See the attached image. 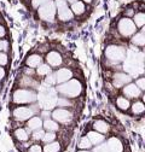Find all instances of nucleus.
Returning a JSON list of instances; mask_svg holds the SVG:
<instances>
[{
    "instance_id": "c85d7f7f",
    "label": "nucleus",
    "mask_w": 145,
    "mask_h": 152,
    "mask_svg": "<svg viewBox=\"0 0 145 152\" xmlns=\"http://www.w3.org/2000/svg\"><path fill=\"white\" fill-rule=\"evenodd\" d=\"M54 139H56V134H54L53 132H47V133H44V137H42V141L44 142H51V141H53Z\"/></svg>"
},
{
    "instance_id": "a19ab883",
    "label": "nucleus",
    "mask_w": 145,
    "mask_h": 152,
    "mask_svg": "<svg viewBox=\"0 0 145 152\" xmlns=\"http://www.w3.org/2000/svg\"><path fill=\"white\" fill-rule=\"evenodd\" d=\"M127 15H128V16L133 15V11H132V9H128V12H127Z\"/></svg>"
},
{
    "instance_id": "f3484780",
    "label": "nucleus",
    "mask_w": 145,
    "mask_h": 152,
    "mask_svg": "<svg viewBox=\"0 0 145 152\" xmlns=\"http://www.w3.org/2000/svg\"><path fill=\"white\" fill-rule=\"evenodd\" d=\"M26 64L29 68H36L39 64H41V57L39 54H31V56H29L27 58Z\"/></svg>"
},
{
    "instance_id": "9b49d317",
    "label": "nucleus",
    "mask_w": 145,
    "mask_h": 152,
    "mask_svg": "<svg viewBox=\"0 0 145 152\" xmlns=\"http://www.w3.org/2000/svg\"><path fill=\"white\" fill-rule=\"evenodd\" d=\"M122 92H123V94L127 98H138V97H140V94H141V91L137 87L135 83H127V85H124Z\"/></svg>"
},
{
    "instance_id": "ea45409f",
    "label": "nucleus",
    "mask_w": 145,
    "mask_h": 152,
    "mask_svg": "<svg viewBox=\"0 0 145 152\" xmlns=\"http://www.w3.org/2000/svg\"><path fill=\"white\" fill-rule=\"evenodd\" d=\"M26 74H29V75H33V74H34V70H33L31 68H29V69H26Z\"/></svg>"
},
{
    "instance_id": "f8f14e48",
    "label": "nucleus",
    "mask_w": 145,
    "mask_h": 152,
    "mask_svg": "<svg viewBox=\"0 0 145 152\" xmlns=\"http://www.w3.org/2000/svg\"><path fill=\"white\" fill-rule=\"evenodd\" d=\"M132 80V77L128 75V74H124V72H119V74H115L114 75V80H113V83L116 88H120V87H123L124 85L130 83Z\"/></svg>"
},
{
    "instance_id": "4be33fe9",
    "label": "nucleus",
    "mask_w": 145,
    "mask_h": 152,
    "mask_svg": "<svg viewBox=\"0 0 145 152\" xmlns=\"http://www.w3.org/2000/svg\"><path fill=\"white\" fill-rule=\"evenodd\" d=\"M59 150H61V145L59 142H56V141L47 142L44 147V152H59Z\"/></svg>"
},
{
    "instance_id": "6ab92c4d",
    "label": "nucleus",
    "mask_w": 145,
    "mask_h": 152,
    "mask_svg": "<svg viewBox=\"0 0 145 152\" xmlns=\"http://www.w3.org/2000/svg\"><path fill=\"white\" fill-rule=\"evenodd\" d=\"M42 127L47 130V132H57L58 130V128H59V126H58V123L56 122V121H53V120H50V118H46L45 120V122L42 123Z\"/></svg>"
},
{
    "instance_id": "f03ea898",
    "label": "nucleus",
    "mask_w": 145,
    "mask_h": 152,
    "mask_svg": "<svg viewBox=\"0 0 145 152\" xmlns=\"http://www.w3.org/2000/svg\"><path fill=\"white\" fill-rule=\"evenodd\" d=\"M105 56L113 63H121L126 58V48L117 45H110L105 50Z\"/></svg>"
},
{
    "instance_id": "39448f33",
    "label": "nucleus",
    "mask_w": 145,
    "mask_h": 152,
    "mask_svg": "<svg viewBox=\"0 0 145 152\" xmlns=\"http://www.w3.org/2000/svg\"><path fill=\"white\" fill-rule=\"evenodd\" d=\"M38 13L41 20H44L46 22H53L54 16H56V6H54V3L48 1V3L39 6Z\"/></svg>"
},
{
    "instance_id": "dca6fc26",
    "label": "nucleus",
    "mask_w": 145,
    "mask_h": 152,
    "mask_svg": "<svg viewBox=\"0 0 145 152\" xmlns=\"http://www.w3.org/2000/svg\"><path fill=\"white\" fill-rule=\"evenodd\" d=\"M27 127L30 130H36V129H40L42 127V121L40 117H30L27 122Z\"/></svg>"
},
{
    "instance_id": "79ce46f5",
    "label": "nucleus",
    "mask_w": 145,
    "mask_h": 152,
    "mask_svg": "<svg viewBox=\"0 0 145 152\" xmlns=\"http://www.w3.org/2000/svg\"><path fill=\"white\" fill-rule=\"evenodd\" d=\"M64 1H67V3H74L75 0H64Z\"/></svg>"
},
{
    "instance_id": "6e6552de",
    "label": "nucleus",
    "mask_w": 145,
    "mask_h": 152,
    "mask_svg": "<svg viewBox=\"0 0 145 152\" xmlns=\"http://www.w3.org/2000/svg\"><path fill=\"white\" fill-rule=\"evenodd\" d=\"M34 112L30 107H26V106H18L13 110V117L17 121H27L30 117H33Z\"/></svg>"
},
{
    "instance_id": "1a4fd4ad",
    "label": "nucleus",
    "mask_w": 145,
    "mask_h": 152,
    "mask_svg": "<svg viewBox=\"0 0 145 152\" xmlns=\"http://www.w3.org/2000/svg\"><path fill=\"white\" fill-rule=\"evenodd\" d=\"M52 117L54 121H57L59 123H68L72 120V115L71 112H69L68 110L64 109H57L52 112Z\"/></svg>"
},
{
    "instance_id": "412c9836",
    "label": "nucleus",
    "mask_w": 145,
    "mask_h": 152,
    "mask_svg": "<svg viewBox=\"0 0 145 152\" xmlns=\"http://www.w3.org/2000/svg\"><path fill=\"white\" fill-rule=\"evenodd\" d=\"M132 44L137 46H144L145 45V35L144 33H135L132 37Z\"/></svg>"
},
{
    "instance_id": "ddd939ff",
    "label": "nucleus",
    "mask_w": 145,
    "mask_h": 152,
    "mask_svg": "<svg viewBox=\"0 0 145 152\" xmlns=\"http://www.w3.org/2000/svg\"><path fill=\"white\" fill-rule=\"evenodd\" d=\"M46 62L50 66H58L62 64L63 59H62V56L56 52V51H52V52H48L47 56H46Z\"/></svg>"
},
{
    "instance_id": "c756f323",
    "label": "nucleus",
    "mask_w": 145,
    "mask_h": 152,
    "mask_svg": "<svg viewBox=\"0 0 145 152\" xmlns=\"http://www.w3.org/2000/svg\"><path fill=\"white\" fill-rule=\"evenodd\" d=\"M44 130L42 129H36V130H34L33 132V139L34 140H41L42 139V137H44Z\"/></svg>"
},
{
    "instance_id": "b1692460",
    "label": "nucleus",
    "mask_w": 145,
    "mask_h": 152,
    "mask_svg": "<svg viewBox=\"0 0 145 152\" xmlns=\"http://www.w3.org/2000/svg\"><path fill=\"white\" fill-rule=\"evenodd\" d=\"M133 23L135 24V27L141 28V27L145 24V15H144L143 12L135 13L134 17H133Z\"/></svg>"
},
{
    "instance_id": "2f4dec72",
    "label": "nucleus",
    "mask_w": 145,
    "mask_h": 152,
    "mask_svg": "<svg viewBox=\"0 0 145 152\" xmlns=\"http://www.w3.org/2000/svg\"><path fill=\"white\" fill-rule=\"evenodd\" d=\"M48 1H51V0H31V5L34 7H39V6H41Z\"/></svg>"
},
{
    "instance_id": "58836bf2",
    "label": "nucleus",
    "mask_w": 145,
    "mask_h": 152,
    "mask_svg": "<svg viewBox=\"0 0 145 152\" xmlns=\"http://www.w3.org/2000/svg\"><path fill=\"white\" fill-rule=\"evenodd\" d=\"M50 116H51V113H50L48 111H46V110L42 111V117H44V118H47V117H50Z\"/></svg>"
},
{
    "instance_id": "423d86ee",
    "label": "nucleus",
    "mask_w": 145,
    "mask_h": 152,
    "mask_svg": "<svg viewBox=\"0 0 145 152\" xmlns=\"http://www.w3.org/2000/svg\"><path fill=\"white\" fill-rule=\"evenodd\" d=\"M54 6H56V11L58 12V18L63 22L72 20V13L70 7L68 6V3L64 0H56L54 1Z\"/></svg>"
},
{
    "instance_id": "7ed1b4c3",
    "label": "nucleus",
    "mask_w": 145,
    "mask_h": 152,
    "mask_svg": "<svg viewBox=\"0 0 145 152\" xmlns=\"http://www.w3.org/2000/svg\"><path fill=\"white\" fill-rule=\"evenodd\" d=\"M36 99H38L36 93L29 89H17L12 96V100L15 104H29L35 102Z\"/></svg>"
},
{
    "instance_id": "37998d69",
    "label": "nucleus",
    "mask_w": 145,
    "mask_h": 152,
    "mask_svg": "<svg viewBox=\"0 0 145 152\" xmlns=\"http://www.w3.org/2000/svg\"><path fill=\"white\" fill-rule=\"evenodd\" d=\"M85 3H92V0H83Z\"/></svg>"
},
{
    "instance_id": "c03bdc74",
    "label": "nucleus",
    "mask_w": 145,
    "mask_h": 152,
    "mask_svg": "<svg viewBox=\"0 0 145 152\" xmlns=\"http://www.w3.org/2000/svg\"><path fill=\"white\" fill-rule=\"evenodd\" d=\"M80 152H88L87 150H82V151H80Z\"/></svg>"
},
{
    "instance_id": "20e7f679",
    "label": "nucleus",
    "mask_w": 145,
    "mask_h": 152,
    "mask_svg": "<svg viewBox=\"0 0 145 152\" xmlns=\"http://www.w3.org/2000/svg\"><path fill=\"white\" fill-rule=\"evenodd\" d=\"M117 29H119V33L124 37L132 36L137 31L135 24L133 23L132 20H130L128 17H124V18H122V20H120V22L117 24Z\"/></svg>"
},
{
    "instance_id": "f704fd0d",
    "label": "nucleus",
    "mask_w": 145,
    "mask_h": 152,
    "mask_svg": "<svg viewBox=\"0 0 145 152\" xmlns=\"http://www.w3.org/2000/svg\"><path fill=\"white\" fill-rule=\"evenodd\" d=\"M28 152H42V148L40 145H33Z\"/></svg>"
},
{
    "instance_id": "bb28decb",
    "label": "nucleus",
    "mask_w": 145,
    "mask_h": 152,
    "mask_svg": "<svg viewBox=\"0 0 145 152\" xmlns=\"http://www.w3.org/2000/svg\"><path fill=\"white\" fill-rule=\"evenodd\" d=\"M145 110V106L141 102H135L133 105H132V112L134 113V115H140V113H143Z\"/></svg>"
},
{
    "instance_id": "aec40b11",
    "label": "nucleus",
    "mask_w": 145,
    "mask_h": 152,
    "mask_svg": "<svg viewBox=\"0 0 145 152\" xmlns=\"http://www.w3.org/2000/svg\"><path fill=\"white\" fill-rule=\"evenodd\" d=\"M70 10H71L72 13H75V15H82L85 12L86 7H85V4L82 1H74Z\"/></svg>"
},
{
    "instance_id": "4c0bfd02",
    "label": "nucleus",
    "mask_w": 145,
    "mask_h": 152,
    "mask_svg": "<svg viewBox=\"0 0 145 152\" xmlns=\"http://www.w3.org/2000/svg\"><path fill=\"white\" fill-rule=\"evenodd\" d=\"M4 77H5V70H4V68L0 66V81H1Z\"/></svg>"
},
{
    "instance_id": "4468645a",
    "label": "nucleus",
    "mask_w": 145,
    "mask_h": 152,
    "mask_svg": "<svg viewBox=\"0 0 145 152\" xmlns=\"http://www.w3.org/2000/svg\"><path fill=\"white\" fill-rule=\"evenodd\" d=\"M87 138H88V140L91 141V144H92V145H98V144L104 141V137L102 135V133H98L96 130L89 132L87 134Z\"/></svg>"
},
{
    "instance_id": "473e14b6",
    "label": "nucleus",
    "mask_w": 145,
    "mask_h": 152,
    "mask_svg": "<svg viewBox=\"0 0 145 152\" xmlns=\"http://www.w3.org/2000/svg\"><path fill=\"white\" fill-rule=\"evenodd\" d=\"M47 77H46V83L50 86V85H54L56 83V79H54V74H48L46 75Z\"/></svg>"
},
{
    "instance_id": "e433bc0d",
    "label": "nucleus",
    "mask_w": 145,
    "mask_h": 152,
    "mask_svg": "<svg viewBox=\"0 0 145 152\" xmlns=\"http://www.w3.org/2000/svg\"><path fill=\"white\" fill-rule=\"evenodd\" d=\"M6 35V30H5V28L3 27V26H0V37H4Z\"/></svg>"
},
{
    "instance_id": "9d476101",
    "label": "nucleus",
    "mask_w": 145,
    "mask_h": 152,
    "mask_svg": "<svg viewBox=\"0 0 145 152\" xmlns=\"http://www.w3.org/2000/svg\"><path fill=\"white\" fill-rule=\"evenodd\" d=\"M72 77V71L68 68H62L58 69L56 72H54V79H56V83H63L69 81Z\"/></svg>"
},
{
    "instance_id": "f257e3e1",
    "label": "nucleus",
    "mask_w": 145,
    "mask_h": 152,
    "mask_svg": "<svg viewBox=\"0 0 145 152\" xmlns=\"http://www.w3.org/2000/svg\"><path fill=\"white\" fill-rule=\"evenodd\" d=\"M57 92H59L61 94L69 98H75L82 92V85L78 81V80H69L67 82L59 83V86L57 87Z\"/></svg>"
},
{
    "instance_id": "c9c22d12",
    "label": "nucleus",
    "mask_w": 145,
    "mask_h": 152,
    "mask_svg": "<svg viewBox=\"0 0 145 152\" xmlns=\"http://www.w3.org/2000/svg\"><path fill=\"white\" fill-rule=\"evenodd\" d=\"M56 104H58V106H69V102L68 100H65V99H57V103Z\"/></svg>"
},
{
    "instance_id": "7c9ffc66",
    "label": "nucleus",
    "mask_w": 145,
    "mask_h": 152,
    "mask_svg": "<svg viewBox=\"0 0 145 152\" xmlns=\"http://www.w3.org/2000/svg\"><path fill=\"white\" fill-rule=\"evenodd\" d=\"M135 85H137V87H138L140 91H144V89H145V77L138 79V80L135 81Z\"/></svg>"
},
{
    "instance_id": "393cba45",
    "label": "nucleus",
    "mask_w": 145,
    "mask_h": 152,
    "mask_svg": "<svg viewBox=\"0 0 145 152\" xmlns=\"http://www.w3.org/2000/svg\"><path fill=\"white\" fill-rule=\"evenodd\" d=\"M15 137H16L17 140H20V141H27L29 139V135H28L27 130H24L22 128L15 130Z\"/></svg>"
},
{
    "instance_id": "a878e982",
    "label": "nucleus",
    "mask_w": 145,
    "mask_h": 152,
    "mask_svg": "<svg viewBox=\"0 0 145 152\" xmlns=\"http://www.w3.org/2000/svg\"><path fill=\"white\" fill-rule=\"evenodd\" d=\"M39 68L36 69V74L40 75V76H46L51 72V68L48 64H39Z\"/></svg>"
},
{
    "instance_id": "2eb2a0df",
    "label": "nucleus",
    "mask_w": 145,
    "mask_h": 152,
    "mask_svg": "<svg viewBox=\"0 0 145 152\" xmlns=\"http://www.w3.org/2000/svg\"><path fill=\"white\" fill-rule=\"evenodd\" d=\"M108 147L111 152H122V150H123V146H122L121 141L116 138H111L108 141Z\"/></svg>"
},
{
    "instance_id": "0eeeda50",
    "label": "nucleus",
    "mask_w": 145,
    "mask_h": 152,
    "mask_svg": "<svg viewBox=\"0 0 145 152\" xmlns=\"http://www.w3.org/2000/svg\"><path fill=\"white\" fill-rule=\"evenodd\" d=\"M39 100L41 102V105L46 109V110H50V109H53L54 105L57 103V98H56V93L52 88L48 87L47 92H42L39 94Z\"/></svg>"
},
{
    "instance_id": "72a5a7b5",
    "label": "nucleus",
    "mask_w": 145,
    "mask_h": 152,
    "mask_svg": "<svg viewBox=\"0 0 145 152\" xmlns=\"http://www.w3.org/2000/svg\"><path fill=\"white\" fill-rule=\"evenodd\" d=\"M9 62V58H7V56L3 52H0V65H6Z\"/></svg>"
},
{
    "instance_id": "cd10ccee",
    "label": "nucleus",
    "mask_w": 145,
    "mask_h": 152,
    "mask_svg": "<svg viewBox=\"0 0 145 152\" xmlns=\"http://www.w3.org/2000/svg\"><path fill=\"white\" fill-rule=\"evenodd\" d=\"M79 147H80L81 150H88V148L92 147V144H91V141L88 140L87 137H83V138L80 140V142H79Z\"/></svg>"
},
{
    "instance_id": "5701e85b",
    "label": "nucleus",
    "mask_w": 145,
    "mask_h": 152,
    "mask_svg": "<svg viewBox=\"0 0 145 152\" xmlns=\"http://www.w3.org/2000/svg\"><path fill=\"white\" fill-rule=\"evenodd\" d=\"M116 105H117V107L121 109V110H128L130 106H131L130 100L127 99V98H124V97H119V98L116 99Z\"/></svg>"
},
{
    "instance_id": "a211bd4d",
    "label": "nucleus",
    "mask_w": 145,
    "mask_h": 152,
    "mask_svg": "<svg viewBox=\"0 0 145 152\" xmlns=\"http://www.w3.org/2000/svg\"><path fill=\"white\" fill-rule=\"evenodd\" d=\"M93 128L96 129V132L98 133H108L109 129H110V126H109L105 121H102V120H98L94 122L93 124Z\"/></svg>"
}]
</instances>
